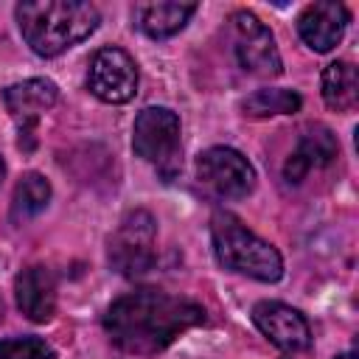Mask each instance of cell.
I'll return each instance as SVG.
<instances>
[{"label": "cell", "mask_w": 359, "mask_h": 359, "mask_svg": "<svg viewBox=\"0 0 359 359\" xmlns=\"http://www.w3.org/2000/svg\"><path fill=\"white\" fill-rule=\"evenodd\" d=\"M50 194H53V188H50L45 174H39V171L22 174L14 185V194H11V222L25 224L34 216H39L48 208Z\"/></svg>", "instance_id": "2e32d148"}, {"label": "cell", "mask_w": 359, "mask_h": 359, "mask_svg": "<svg viewBox=\"0 0 359 359\" xmlns=\"http://www.w3.org/2000/svg\"><path fill=\"white\" fill-rule=\"evenodd\" d=\"M205 320V306L191 297L137 289L107 306L104 331L118 351L129 356H154Z\"/></svg>", "instance_id": "6da1fadb"}, {"label": "cell", "mask_w": 359, "mask_h": 359, "mask_svg": "<svg viewBox=\"0 0 359 359\" xmlns=\"http://www.w3.org/2000/svg\"><path fill=\"white\" fill-rule=\"evenodd\" d=\"M252 323L275 348L286 353H300L311 345L309 320L280 300H258L252 306Z\"/></svg>", "instance_id": "30bf717a"}, {"label": "cell", "mask_w": 359, "mask_h": 359, "mask_svg": "<svg viewBox=\"0 0 359 359\" xmlns=\"http://www.w3.org/2000/svg\"><path fill=\"white\" fill-rule=\"evenodd\" d=\"M87 90L104 104H129L137 93V65L118 48H98L87 67Z\"/></svg>", "instance_id": "ba28073f"}, {"label": "cell", "mask_w": 359, "mask_h": 359, "mask_svg": "<svg viewBox=\"0 0 359 359\" xmlns=\"http://www.w3.org/2000/svg\"><path fill=\"white\" fill-rule=\"evenodd\" d=\"M303 98L289 87H261L241 98V112L247 118H272V115H294L300 112Z\"/></svg>", "instance_id": "e0dca14e"}, {"label": "cell", "mask_w": 359, "mask_h": 359, "mask_svg": "<svg viewBox=\"0 0 359 359\" xmlns=\"http://www.w3.org/2000/svg\"><path fill=\"white\" fill-rule=\"evenodd\" d=\"M132 149L140 160L154 165L165 182H171L182 168L180 115L168 107L140 109L132 126Z\"/></svg>", "instance_id": "277c9868"}, {"label": "cell", "mask_w": 359, "mask_h": 359, "mask_svg": "<svg viewBox=\"0 0 359 359\" xmlns=\"http://www.w3.org/2000/svg\"><path fill=\"white\" fill-rule=\"evenodd\" d=\"M320 93L328 109L334 112H351L359 104V73L351 62L337 59L323 70Z\"/></svg>", "instance_id": "9a60e30c"}, {"label": "cell", "mask_w": 359, "mask_h": 359, "mask_svg": "<svg viewBox=\"0 0 359 359\" xmlns=\"http://www.w3.org/2000/svg\"><path fill=\"white\" fill-rule=\"evenodd\" d=\"M0 359H56V351L42 337H6L0 339Z\"/></svg>", "instance_id": "ac0fdd59"}, {"label": "cell", "mask_w": 359, "mask_h": 359, "mask_svg": "<svg viewBox=\"0 0 359 359\" xmlns=\"http://www.w3.org/2000/svg\"><path fill=\"white\" fill-rule=\"evenodd\" d=\"M351 22V11L345 3L337 0H314L297 17V34L314 53L334 50Z\"/></svg>", "instance_id": "8fae6325"}, {"label": "cell", "mask_w": 359, "mask_h": 359, "mask_svg": "<svg viewBox=\"0 0 359 359\" xmlns=\"http://www.w3.org/2000/svg\"><path fill=\"white\" fill-rule=\"evenodd\" d=\"M337 157H339V140H337V135L328 126H323V123H311V126L303 129V135L297 137L292 154L286 157V163H283V180L289 185H297L311 171L331 165Z\"/></svg>", "instance_id": "7c38bea8"}, {"label": "cell", "mask_w": 359, "mask_h": 359, "mask_svg": "<svg viewBox=\"0 0 359 359\" xmlns=\"http://www.w3.org/2000/svg\"><path fill=\"white\" fill-rule=\"evenodd\" d=\"M196 180L222 199H244L255 188V168L238 149L210 146L196 157Z\"/></svg>", "instance_id": "52a82bcc"}, {"label": "cell", "mask_w": 359, "mask_h": 359, "mask_svg": "<svg viewBox=\"0 0 359 359\" xmlns=\"http://www.w3.org/2000/svg\"><path fill=\"white\" fill-rule=\"evenodd\" d=\"M3 314H6V306H3V300H0V323H3Z\"/></svg>", "instance_id": "44dd1931"}, {"label": "cell", "mask_w": 359, "mask_h": 359, "mask_svg": "<svg viewBox=\"0 0 359 359\" xmlns=\"http://www.w3.org/2000/svg\"><path fill=\"white\" fill-rule=\"evenodd\" d=\"M157 222L149 210H129L107 241L109 266L123 278L146 275L157 261Z\"/></svg>", "instance_id": "5b68a950"}, {"label": "cell", "mask_w": 359, "mask_h": 359, "mask_svg": "<svg viewBox=\"0 0 359 359\" xmlns=\"http://www.w3.org/2000/svg\"><path fill=\"white\" fill-rule=\"evenodd\" d=\"M210 241L219 266L236 275H247L261 283H275L283 278V258L280 252L255 236L236 213L216 210L210 216Z\"/></svg>", "instance_id": "3957f363"}, {"label": "cell", "mask_w": 359, "mask_h": 359, "mask_svg": "<svg viewBox=\"0 0 359 359\" xmlns=\"http://www.w3.org/2000/svg\"><path fill=\"white\" fill-rule=\"evenodd\" d=\"M14 300L17 309L31 320V323H48L56 314V275L42 266H25L14 278Z\"/></svg>", "instance_id": "4fadbf2b"}, {"label": "cell", "mask_w": 359, "mask_h": 359, "mask_svg": "<svg viewBox=\"0 0 359 359\" xmlns=\"http://www.w3.org/2000/svg\"><path fill=\"white\" fill-rule=\"evenodd\" d=\"M14 17L25 45L42 59H53L84 42L101 22L93 3L76 0H25L14 6Z\"/></svg>", "instance_id": "7a4b0ae2"}, {"label": "cell", "mask_w": 359, "mask_h": 359, "mask_svg": "<svg viewBox=\"0 0 359 359\" xmlns=\"http://www.w3.org/2000/svg\"><path fill=\"white\" fill-rule=\"evenodd\" d=\"M3 177H6V163H3V157H0V182H3Z\"/></svg>", "instance_id": "ffe728a7"}, {"label": "cell", "mask_w": 359, "mask_h": 359, "mask_svg": "<svg viewBox=\"0 0 359 359\" xmlns=\"http://www.w3.org/2000/svg\"><path fill=\"white\" fill-rule=\"evenodd\" d=\"M233 22V50L244 73L258 79H275L283 73V59L278 53L272 31L247 8L230 14Z\"/></svg>", "instance_id": "8992f818"}, {"label": "cell", "mask_w": 359, "mask_h": 359, "mask_svg": "<svg viewBox=\"0 0 359 359\" xmlns=\"http://www.w3.org/2000/svg\"><path fill=\"white\" fill-rule=\"evenodd\" d=\"M334 359H356V353H353V351H345V353H339V356H334Z\"/></svg>", "instance_id": "d6986e66"}, {"label": "cell", "mask_w": 359, "mask_h": 359, "mask_svg": "<svg viewBox=\"0 0 359 359\" xmlns=\"http://www.w3.org/2000/svg\"><path fill=\"white\" fill-rule=\"evenodd\" d=\"M196 14V3H137L132 17L135 25L151 39H168L180 34Z\"/></svg>", "instance_id": "5bb4252c"}, {"label": "cell", "mask_w": 359, "mask_h": 359, "mask_svg": "<svg viewBox=\"0 0 359 359\" xmlns=\"http://www.w3.org/2000/svg\"><path fill=\"white\" fill-rule=\"evenodd\" d=\"M59 101V87L50 81V79H25V81H17L11 87L3 90V104H6V112L11 115V121L17 123V132H20V140L17 146L22 151H31L34 149V129L39 123V118Z\"/></svg>", "instance_id": "9c48e42d"}]
</instances>
